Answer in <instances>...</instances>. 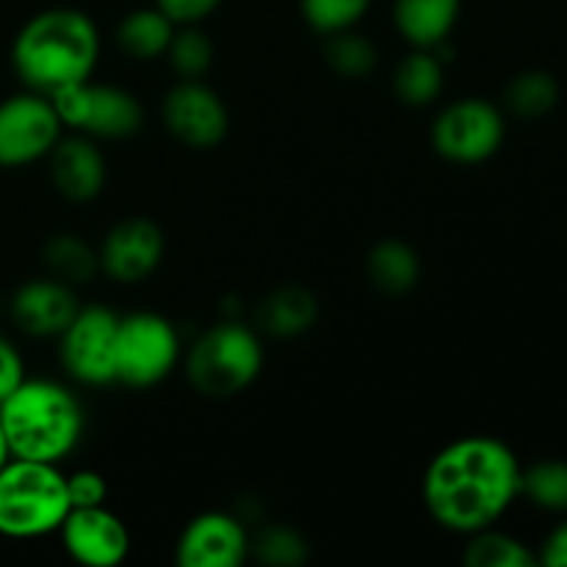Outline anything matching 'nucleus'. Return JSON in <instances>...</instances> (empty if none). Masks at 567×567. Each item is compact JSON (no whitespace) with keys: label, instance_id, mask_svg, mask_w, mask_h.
<instances>
[{"label":"nucleus","instance_id":"f257e3e1","mask_svg":"<svg viewBox=\"0 0 567 567\" xmlns=\"http://www.w3.org/2000/svg\"><path fill=\"white\" fill-rule=\"evenodd\" d=\"M520 463L513 449L491 435L449 443L426 465L424 504L437 526L457 535L496 526L520 496Z\"/></svg>","mask_w":567,"mask_h":567},{"label":"nucleus","instance_id":"f03ea898","mask_svg":"<svg viewBox=\"0 0 567 567\" xmlns=\"http://www.w3.org/2000/svg\"><path fill=\"white\" fill-rule=\"evenodd\" d=\"M100 55L92 17L78 9H44L33 14L11 44L17 78L31 92L55 94L89 81Z\"/></svg>","mask_w":567,"mask_h":567},{"label":"nucleus","instance_id":"7ed1b4c3","mask_svg":"<svg viewBox=\"0 0 567 567\" xmlns=\"http://www.w3.org/2000/svg\"><path fill=\"white\" fill-rule=\"evenodd\" d=\"M0 426L11 457L59 465L83 435V410L75 393L53 380H22L0 402Z\"/></svg>","mask_w":567,"mask_h":567},{"label":"nucleus","instance_id":"20e7f679","mask_svg":"<svg viewBox=\"0 0 567 567\" xmlns=\"http://www.w3.org/2000/svg\"><path fill=\"white\" fill-rule=\"evenodd\" d=\"M70 509L66 476L53 463L9 457L0 468V535L9 540L59 532Z\"/></svg>","mask_w":567,"mask_h":567},{"label":"nucleus","instance_id":"39448f33","mask_svg":"<svg viewBox=\"0 0 567 567\" xmlns=\"http://www.w3.org/2000/svg\"><path fill=\"white\" fill-rule=\"evenodd\" d=\"M260 369V338L238 321H221L205 330L186 358L188 382L210 399H230L247 391L258 380Z\"/></svg>","mask_w":567,"mask_h":567},{"label":"nucleus","instance_id":"423d86ee","mask_svg":"<svg viewBox=\"0 0 567 567\" xmlns=\"http://www.w3.org/2000/svg\"><path fill=\"white\" fill-rule=\"evenodd\" d=\"M181 358V336L175 324L158 313H131L116 330V382L131 388H153L169 377Z\"/></svg>","mask_w":567,"mask_h":567},{"label":"nucleus","instance_id":"0eeeda50","mask_svg":"<svg viewBox=\"0 0 567 567\" xmlns=\"http://www.w3.org/2000/svg\"><path fill=\"white\" fill-rule=\"evenodd\" d=\"M507 136L498 105L482 97H463L449 103L432 122V147L441 158L460 166L485 164L498 153Z\"/></svg>","mask_w":567,"mask_h":567},{"label":"nucleus","instance_id":"6e6552de","mask_svg":"<svg viewBox=\"0 0 567 567\" xmlns=\"http://www.w3.org/2000/svg\"><path fill=\"white\" fill-rule=\"evenodd\" d=\"M64 127L94 138H127L142 131L144 109L131 92L109 83H75L50 94Z\"/></svg>","mask_w":567,"mask_h":567},{"label":"nucleus","instance_id":"1a4fd4ad","mask_svg":"<svg viewBox=\"0 0 567 567\" xmlns=\"http://www.w3.org/2000/svg\"><path fill=\"white\" fill-rule=\"evenodd\" d=\"M59 111L48 94L22 92L0 103V166L20 169L48 158L61 138Z\"/></svg>","mask_w":567,"mask_h":567},{"label":"nucleus","instance_id":"9d476101","mask_svg":"<svg viewBox=\"0 0 567 567\" xmlns=\"http://www.w3.org/2000/svg\"><path fill=\"white\" fill-rule=\"evenodd\" d=\"M116 330L120 316L100 305L81 308L61 332V363L83 385H111L116 382Z\"/></svg>","mask_w":567,"mask_h":567},{"label":"nucleus","instance_id":"9b49d317","mask_svg":"<svg viewBox=\"0 0 567 567\" xmlns=\"http://www.w3.org/2000/svg\"><path fill=\"white\" fill-rule=\"evenodd\" d=\"M166 131L192 150L219 147L230 127V114L214 89L199 81H181L161 103Z\"/></svg>","mask_w":567,"mask_h":567},{"label":"nucleus","instance_id":"f8f14e48","mask_svg":"<svg viewBox=\"0 0 567 567\" xmlns=\"http://www.w3.org/2000/svg\"><path fill=\"white\" fill-rule=\"evenodd\" d=\"M59 532L66 554L83 567H116L131 554V532L105 504L70 509Z\"/></svg>","mask_w":567,"mask_h":567},{"label":"nucleus","instance_id":"ddd939ff","mask_svg":"<svg viewBox=\"0 0 567 567\" xmlns=\"http://www.w3.org/2000/svg\"><path fill=\"white\" fill-rule=\"evenodd\" d=\"M249 557V535L230 513H203L177 537L181 567H238Z\"/></svg>","mask_w":567,"mask_h":567},{"label":"nucleus","instance_id":"4468645a","mask_svg":"<svg viewBox=\"0 0 567 567\" xmlns=\"http://www.w3.org/2000/svg\"><path fill=\"white\" fill-rule=\"evenodd\" d=\"M164 233L155 221L133 216V219L120 221L109 230L103 247H100V269L116 282H142L158 269L164 258Z\"/></svg>","mask_w":567,"mask_h":567},{"label":"nucleus","instance_id":"2eb2a0df","mask_svg":"<svg viewBox=\"0 0 567 567\" xmlns=\"http://www.w3.org/2000/svg\"><path fill=\"white\" fill-rule=\"evenodd\" d=\"M81 310L75 291L55 277L22 282L11 297V316L17 327L33 338H59Z\"/></svg>","mask_w":567,"mask_h":567},{"label":"nucleus","instance_id":"dca6fc26","mask_svg":"<svg viewBox=\"0 0 567 567\" xmlns=\"http://www.w3.org/2000/svg\"><path fill=\"white\" fill-rule=\"evenodd\" d=\"M50 177L55 192L70 203H92L105 186V158L97 144L86 136L59 138L50 150Z\"/></svg>","mask_w":567,"mask_h":567},{"label":"nucleus","instance_id":"f3484780","mask_svg":"<svg viewBox=\"0 0 567 567\" xmlns=\"http://www.w3.org/2000/svg\"><path fill=\"white\" fill-rule=\"evenodd\" d=\"M460 9L463 0H396L393 22L404 42L421 50H435L437 44H446L460 20Z\"/></svg>","mask_w":567,"mask_h":567},{"label":"nucleus","instance_id":"a211bd4d","mask_svg":"<svg viewBox=\"0 0 567 567\" xmlns=\"http://www.w3.org/2000/svg\"><path fill=\"white\" fill-rule=\"evenodd\" d=\"M319 319V302L302 286H282L266 293L258 305L260 330L275 338H297Z\"/></svg>","mask_w":567,"mask_h":567},{"label":"nucleus","instance_id":"6ab92c4d","mask_svg":"<svg viewBox=\"0 0 567 567\" xmlns=\"http://www.w3.org/2000/svg\"><path fill=\"white\" fill-rule=\"evenodd\" d=\"M365 269H369L371 286L391 297L410 293L421 280L419 252L399 238H385V241L374 244L369 260H365Z\"/></svg>","mask_w":567,"mask_h":567},{"label":"nucleus","instance_id":"aec40b11","mask_svg":"<svg viewBox=\"0 0 567 567\" xmlns=\"http://www.w3.org/2000/svg\"><path fill=\"white\" fill-rule=\"evenodd\" d=\"M393 92L410 109L435 103L443 92V59L437 50L413 48L393 72Z\"/></svg>","mask_w":567,"mask_h":567},{"label":"nucleus","instance_id":"412c9836","mask_svg":"<svg viewBox=\"0 0 567 567\" xmlns=\"http://www.w3.org/2000/svg\"><path fill=\"white\" fill-rule=\"evenodd\" d=\"M175 22L153 6V9H136L120 22L116 28V42L127 55L138 61L158 59L169 50L172 37H175Z\"/></svg>","mask_w":567,"mask_h":567},{"label":"nucleus","instance_id":"4be33fe9","mask_svg":"<svg viewBox=\"0 0 567 567\" xmlns=\"http://www.w3.org/2000/svg\"><path fill=\"white\" fill-rule=\"evenodd\" d=\"M559 103V81L546 70H526L504 89V105L520 120H540Z\"/></svg>","mask_w":567,"mask_h":567},{"label":"nucleus","instance_id":"5701e85b","mask_svg":"<svg viewBox=\"0 0 567 567\" xmlns=\"http://www.w3.org/2000/svg\"><path fill=\"white\" fill-rule=\"evenodd\" d=\"M463 559L471 567H532L537 565V551L518 537L487 526L468 535Z\"/></svg>","mask_w":567,"mask_h":567},{"label":"nucleus","instance_id":"b1692460","mask_svg":"<svg viewBox=\"0 0 567 567\" xmlns=\"http://www.w3.org/2000/svg\"><path fill=\"white\" fill-rule=\"evenodd\" d=\"M44 264H48L50 277L78 286L89 282L100 271V258L81 236L75 233H59L44 244Z\"/></svg>","mask_w":567,"mask_h":567},{"label":"nucleus","instance_id":"393cba45","mask_svg":"<svg viewBox=\"0 0 567 567\" xmlns=\"http://www.w3.org/2000/svg\"><path fill=\"white\" fill-rule=\"evenodd\" d=\"M520 496L546 513H567V460H540L520 471Z\"/></svg>","mask_w":567,"mask_h":567},{"label":"nucleus","instance_id":"a878e982","mask_svg":"<svg viewBox=\"0 0 567 567\" xmlns=\"http://www.w3.org/2000/svg\"><path fill=\"white\" fill-rule=\"evenodd\" d=\"M249 554L269 567H297L308 563V540L297 529L282 524L264 526L258 537H249Z\"/></svg>","mask_w":567,"mask_h":567},{"label":"nucleus","instance_id":"bb28decb","mask_svg":"<svg viewBox=\"0 0 567 567\" xmlns=\"http://www.w3.org/2000/svg\"><path fill=\"white\" fill-rule=\"evenodd\" d=\"M166 55L183 81H199L214 64V42L199 28L183 25V31H175L172 37Z\"/></svg>","mask_w":567,"mask_h":567},{"label":"nucleus","instance_id":"cd10ccee","mask_svg":"<svg viewBox=\"0 0 567 567\" xmlns=\"http://www.w3.org/2000/svg\"><path fill=\"white\" fill-rule=\"evenodd\" d=\"M324 59L338 75L363 78L377 66V48L365 37L354 33L352 28L327 37Z\"/></svg>","mask_w":567,"mask_h":567},{"label":"nucleus","instance_id":"c85d7f7f","mask_svg":"<svg viewBox=\"0 0 567 567\" xmlns=\"http://www.w3.org/2000/svg\"><path fill=\"white\" fill-rule=\"evenodd\" d=\"M371 0H299L305 22L321 37L349 31L369 11Z\"/></svg>","mask_w":567,"mask_h":567},{"label":"nucleus","instance_id":"c756f323","mask_svg":"<svg viewBox=\"0 0 567 567\" xmlns=\"http://www.w3.org/2000/svg\"><path fill=\"white\" fill-rule=\"evenodd\" d=\"M66 496H70V507H100L109 496V485L97 471H78V474L66 476Z\"/></svg>","mask_w":567,"mask_h":567},{"label":"nucleus","instance_id":"7c9ffc66","mask_svg":"<svg viewBox=\"0 0 567 567\" xmlns=\"http://www.w3.org/2000/svg\"><path fill=\"white\" fill-rule=\"evenodd\" d=\"M221 0H155L161 11L169 17L175 25H197L205 17L219 9Z\"/></svg>","mask_w":567,"mask_h":567},{"label":"nucleus","instance_id":"2f4dec72","mask_svg":"<svg viewBox=\"0 0 567 567\" xmlns=\"http://www.w3.org/2000/svg\"><path fill=\"white\" fill-rule=\"evenodd\" d=\"M25 380V363L9 338L0 336V402L9 399Z\"/></svg>","mask_w":567,"mask_h":567},{"label":"nucleus","instance_id":"473e14b6","mask_svg":"<svg viewBox=\"0 0 567 567\" xmlns=\"http://www.w3.org/2000/svg\"><path fill=\"white\" fill-rule=\"evenodd\" d=\"M537 565L567 567V518L548 532L540 551H537Z\"/></svg>","mask_w":567,"mask_h":567},{"label":"nucleus","instance_id":"72a5a7b5","mask_svg":"<svg viewBox=\"0 0 567 567\" xmlns=\"http://www.w3.org/2000/svg\"><path fill=\"white\" fill-rule=\"evenodd\" d=\"M9 443H6V435H3V426H0V468H3L6 463H9Z\"/></svg>","mask_w":567,"mask_h":567}]
</instances>
